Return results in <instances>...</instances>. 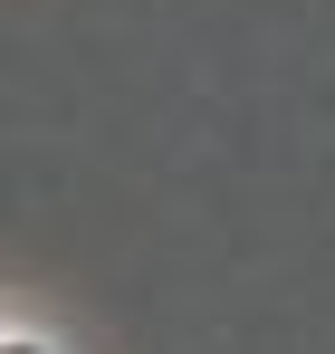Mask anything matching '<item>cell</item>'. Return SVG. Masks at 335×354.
I'll return each instance as SVG.
<instances>
[{
  "label": "cell",
  "instance_id": "cell-1",
  "mask_svg": "<svg viewBox=\"0 0 335 354\" xmlns=\"http://www.w3.org/2000/svg\"><path fill=\"white\" fill-rule=\"evenodd\" d=\"M10 354H29V345H10Z\"/></svg>",
  "mask_w": 335,
  "mask_h": 354
}]
</instances>
